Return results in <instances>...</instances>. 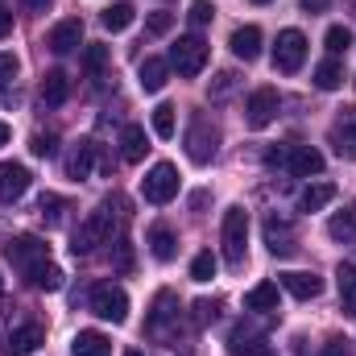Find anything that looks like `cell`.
Wrapping results in <instances>:
<instances>
[{
    "label": "cell",
    "instance_id": "7c38bea8",
    "mask_svg": "<svg viewBox=\"0 0 356 356\" xmlns=\"http://www.w3.org/2000/svg\"><path fill=\"white\" fill-rule=\"evenodd\" d=\"M277 108H282L277 91L273 88H257L253 95H249V104H245V120H249V129H266V124H273Z\"/></svg>",
    "mask_w": 356,
    "mask_h": 356
},
{
    "label": "cell",
    "instance_id": "ac0fdd59",
    "mask_svg": "<svg viewBox=\"0 0 356 356\" xmlns=\"http://www.w3.org/2000/svg\"><path fill=\"white\" fill-rule=\"evenodd\" d=\"M282 290L307 302V298H319L323 294V282L315 273H282Z\"/></svg>",
    "mask_w": 356,
    "mask_h": 356
},
{
    "label": "cell",
    "instance_id": "277c9868",
    "mask_svg": "<svg viewBox=\"0 0 356 356\" xmlns=\"http://www.w3.org/2000/svg\"><path fill=\"white\" fill-rule=\"evenodd\" d=\"M88 307L99 319H108V323H124L129 319V294L116 282H95L88 294Z\"/></svg>",
    "mask_w": 356,
    "mask_h": 356
},
{
    "label": "cell",
    "instance_id": "681fc988",
    "mask_svg": "<svg viewBox=\"0 0 356 356\" xmlns=\"http://www.w3.org/2000/svg\"><path fill=\"white\" fill-rule=\"evenodd\" d=\"M25 8H29V13H46V8H50V0H25Z\"/></svg>",
    "mask_w": 356,
    "mask_h": 356
},
{
    "label": "cell",
    "instance_id": "8d00e7d4",
    "mask_svg": "<svg viewBox=\"0 0 356 356\" xmlns=\"http://www.w3.org/2000/svg\"><path fill=\"white\" fill-rule=\"evenodd\" d=\"M186 17H191V25H207V21L216 17V4H211V0H195Z\"/></svg>",
    "mask_w": 356,
    "mask_h": 356
},
{
    "label": "cell",
    "instance_id": "d4e9b609",
    "mask_svg": "<svg viewBox=\"0 0 356 356\" xmlns=\"http://www.w3.org/2000/svg\"><path fill=\"white\" fill-rule=\"evenodd\" d=\"M232 356H273V353H269L266 336L236 327V332H232Z\"/></svg>",
    "mask_w": 356,
    "mask_h": 356
},
{
    "label": "cell",
    "instance_id": "9c48e42d",
    "mask_svg": "<svg viewBox=\"0 0 356 356\" xmlns=\"http://www.w3.org/2000/svg\"><path fill=\"white\" fill-rule=\"evenodd\" d=\"M42 344H46V327L42 323H17V327L4 332L0 353L4 356H29V353H38Z\"/></svg>",
    "mask_w": 356,
    "mask_h": 356
},
{
    "label": "cell",
    "instance_id": "f5cc1de1",
    "mask_svg": "<svg viewBox=\"0 0 356 356\" xmlns=\"http://www.w3.org/2000/svg\"><path fill=\"white\" fill-rule=\"evenodd\" d=\"M0 294H4V277H0Z\"/></svg>",
    "mask_w": 356,
    "mask_h": 356
},
{
    "label": "cell",
    "instance_id": "9a60e30c",
    "mask_svg": "<svg viewBox=\"0 0 356 356\" xmlns=\"http://www.w3.org/2000/svg\"><path fill=\"white\" fill-rule=\"evenodd\" d=\"M29 191V170L21 162H0V203H17Z\"/></svg>",
    "mask_w": 356,
    "mask_h": 356
},
{
    "label": "cell",
    "instance_id": "1f68e13d",
    "mask_svg": "<svg viewBox=\"0 0 356 356\" xmlns=\"http://www.w3.org/2000/svg\"><path fill=\"white\" fill-rule=\"evenodd\" d=\"M327 232H332V241H356V211H340V216H332L327 220Z\"/></svg>",
    "mask_w": 356,
    "mask_h": 356
},
{
    "label": "cell",
    "instance_id": "b9f144b4",
    "mask_svg": "<svg viewBox=\"0 0 356 356\" xmlns=\"http://www.w3.org/2000/svg\"><path fill=\"white\" fill-rule=\"evenodd\" d=\"M216 311H220L216 302H207V298H199V302H195V323H211V319H216Z\"/></svg>",
    "mask_w": 356,
    "mask_h": 356
},
{
    "label": "cell",
    "instance_id": "e575fe53",
    "mask_svg": "<svg viewBox=\"0 0 356 356\" xmlns=\"http://www.w3.org/2000/svg\"><path fill=\"white\" fill-rule=\"evenodd\" d=\"M38 211H42V220H50V224H63V211H67V199H58V195H42V203H38Z\"/></svg>",
    "mask_w": 356,
    "mask_h": 356
},
{
    "label": "cell",
    "instance_id": "7a4b0ae2",
    "mask_svg": "<svg viewBox=\"0 0 356 356\" xmlns=\"http://www.w3.org/2000/svg\"><path fill=\"white\" fill-rule=\"evenodd\" d=\"M220 241H224V261L232 269L245 266V257H249V211L245 207H228L224 211Z\"/></svg>",
    "mask_w": 356,
    "mask_h": 356
},
{
    "label": "cell",
    "instance_id": "ab89813d",
    "mask_svg": "<svg viewBox=\"0 0 356 356\" xmlns=\"http://www.w3.org/2000/svg\"><path fill=\"white\" fill-rule=\"evenodd\" d=\"M29 149H33V154H38V158H50V154H54V149H58V145H54V137H50V133H38V137H33V145H29Z\"/></svg>",
    "mask_w": 356,
    "mask_h": 356
},
{
    "label": "cell",
    "instance_id": "836d02e7",
    "mask_svg": "<svg viewBox=\"0 0 356 356\" xmlns=\"http://www.w3.org/2000/svg\"><path fill=\"white\" fill-rule=\"evenodd\" d=\"M348 46H353V29H344V25H332V29H327V50H332V58L348 54Z\"/></svg>",
    "mask_w": 356,
    "mask_h": 356
},
{
    "label": "cell",
    "instance_id": "74e56055",
    "mask_svg": "<svg viewBox=\"0 0 356 356\" xmlns=\"http://www.w3.org/2000/svg\"><path fill=\"white\" fill-rule=\"evenodd\" d=\"M104 63H108V46H88V50H83V67H88L91 75L104 71Z\"/></svg>",
    "mask_w": 356,
    "mask_h": 356
},
{
    "label": "cell",
    "instance_id": "603a6c76",
    "mask_svg": "<svg viewBox=\"0 0 356 356\" xmlns=\"http://www.w3.org/2000/svg\"><path fill=\"white\" fill-rule=\"evenodd\" d=\"M149 253H154L158 261H175L178 257V236L166 224H154V228H149Z\"/></svg>",
    "mask_w": 356,
    "mask_h": 356
},
{
    "label": "cell",
    "instance_id": "8992f818",
    "mask_svg": "<svg viewBox=\"0 0 356 356\" xmlns=\"http://www.w3.org/2000/svg\"><path fill=\"white\" fill-rule=\"evenodd\" d=\"M216 154H220V129H216L207 116H195L191 129H186V158H191L195 166H207Z\"/></svg>",
    "mask_w": 356,
    "mask_h": 356
},
{
    "label": "cell",
    "instance_id": "bcb514c9",
    "mask_svg": "<svg viewBox=\"0 0 356 356\" xmlns=\"http://www.w3.org/2000/svg\"><path fill=\"white\" fill-rule=\"evenodd\" d=\"M8 33H13V13L0 8V38H8Z\"/></svg>",
    "mask_w": 356,
    "mask_h": 356
},
{
    "label": "cell",
    "instance_id": "ba28073f",
    "mask_svg": "<svg viewBox=\"0 0 356 356\" xmlns=\"http://www.w3.org/2000/svg\"><path fill=\"white\" fill-rule=\"evenodd\" d=\"M302 63H307V38L298 29H282L277 33V46H273V71L294 75Z\"/></svg>",
    "mask_w": 356,
    "mask_h": 356
},
{
    "label": "cell",
    "instance_id": "52a82bcc",
    "mask_svg": "<svg viewBox=\"0 0 356 356\" xmlns=\"http://www.w3.org/2000/svg\"><path fill=\"white\" fill-rule=\"evenodd\" d=\"M170 67H175L182 79H195L203 67H207V42L199 38V33H186V38H178L175 46H170V58H166Z\"/></svg>",
    "mask_w": 356,
    "mask_h": 356
},
{
    "label": "cell",
    "instance_id": "44dd1931",
    "mask_svg": "<svg viewBox=\"0 0 356 356\" xmlns=\"http://www.w3.org/2000/svg\"><path fill=\"white\" fill-rule=\"evenodd\" d=\"M91 162H95V145L91 141H79L71 154H67V162H63V170H67V178H88L91 175Z\"/></svg>",
    "mask_w": 356,
    "mask_h": 356
},
{
    "label": "cell",
    "instance_id": "d6986e66",
    "mask_svg": "<svg viewBox=\"0 0 356 356\" xmlns=\"http://www.w3.org/2000/svg\"><path fill=\"white\" fill-rule=\"evenodd\" d=\"M166 75H170V63L166 58H145L141 63V71H137V83H141V91H162L166 88Z\"/></svg>",
    "mask_w": 356,
    "mask_h": 356
},
{
    "label": "cell",
    "instance_id": "2e32d148",
    "mask_svg": "<svg viewBox=\"0 0 356 356\" xmlns=\"http://www.w3.org/2000/svg\"><path fill=\"white\" fill-rule=\"evenodd\" d=\"M79 42H83V21H79V17H67V21H58V25L50 29V50H54V54H71Z\"/></svg>",
    "mask_w": 356,
    "mask_h": 356
},
{
    "label": "cell",
    "instance_id": "f546056e",
    "mask_svg": "<svg viewBox=\"0 0 356 356\" xmlns=\"http://www.w3.org/2000/svg\"><path fill=\"white\" fill-rule=\"evenodd\" d=\"M336 286H340V302H344V311L356 315V266H340L336 269Z\"/></svg>",
    "mask_w": 356,
    "mask_h": 356
},
{
    "label": "cell",
    "instance_id": "8fae6325",
    "mask_svg": "<svg viewBox=\"0 0 356 356\" xmlns=\"http://www.w3.org/2000/svg\"><path fill=\"white\" fill-rule=\"evenodd\" d=\"M327 141H332V149H336L340 158L356 162V108H344V112L332 120V129H327Z\"/></svg>",
    "mask_w": 356,
    "mask_h": 356
},
{
    "label": "cell",
    "instance_id": "c3c4849f",
    "mask_svg": "<svg viewBox=\"0 0 356 356\" xmlns=\"http://www.w3.org/2000/svg\"><path fill=\"white\" fill-rule=\"evenodd\" d=\"M332 0H302V13H323Z\"/></svg>",
    "mask_w": 356,
    "mask_h": 356
},
{
    "label": "cell",
    "instance_id": "f6af8a7d",
    "mask_svg": "<svg viewBox=\"0 0 356 356\" xmlns=\"http://www.w3.org/2000/svg\"><path fill=\"white\" fill-rule=\"evenodd\" d=\"M116 266H120V269H129V266H133V253H129V241H120V245H116Z\"/></svg>",
    "mask_w": 356,
    "mask_h": 356
},
{
    "label": "cell",
    "instance_id": "e0dca14e",
    "mask_svg": "<svg viewBox=\"0 0 356 356\" xmlns=\"http://www.w3.org/2000/svg\"><path fill=\"white\" fill-rule=\"evenodd\" d=\"M228 46H232V54H236V58L253 63V58L261 54V29H257V25H241V29L232 33V42H228Z\"/></svg>",
    "mask_w": 356,
    "mask_h": 356
},
{
    "label": "cell",
    "instance_id": "4dcf8cb0",
    "mask_svg": "<svg viewBox=\"0 0 356 356\" xmlns=\"http://www.w3.org/2000/svg\"><path fill=\"white\" fill-rule=\"evenodd\" d=\"M175 112H178L175 104H158V108H154V133H158L162 141H170V137L178 133V116Z\"/></svg>",
    "mask_w": 356,
    "mask_h": 356
},
{
    "label": "cell",
    "instance_id": "7dc6e473",
    "mask_svg": "<svg viewBox=\"0 0 356 356\" xmlns=\"http://www.w3.org/2000/svg\"><path fill=\"white\" fill-rule=\"evenodd\" d=\"M319 356H344V340H327V344H323V353Z\"/></svg>",
    "mask_w": 356,
    "mask_h": 356
},
{
    "label": "cell",
    "instance_id": "d6a6232c",
    "mask_svg": "<svg viewBox=\"0 0 356 356\" xmlns=\"http://www.w3.org/2000/svg\"><path fill=\"white\" fill-rule=\"evenodd\" d=\"M29 286H38V290H63V269L54 266V261H46V266L29 277Z\"/></svg>",
    "mask_w": 356,
    "mask_h": 356
},
{
    "label": "cell",
    "instance_id": "7402d4cb",
    "mask_svg": "<svg viewBox=\"0 0 356 356\" xmlns=\"http://www.w3.org/2000/svg\"><path fill=\"white\" fill-rule=\"evenodd\" d=\"M71 356H112V340L104 332H79L71 340Z\"/></svg>",
    "mask_w": 356,
    "mask_h": 356
},
{
    "label": "cell",
    "instance_id": "7bdbcfd3",
    "mask_svg": "<svg viewBox=\"0 0 356 356\" xmlns=\"http://www.w3.org/2000/svg\"><path fill=\"white\" fill-rule=\"evenodd\" d=\"M266 166H269V170H286V145L266 149Z\"/></svg>",
    "mask_w": 356,
    "mask_h": 356
},
{
    "label": "cell",
    "instance_id": "30bf717a",
    "mask_svg": "<svg viewBox=\"0 0 356 356\" xmlns=\"http://www.w3.org/2000/svg\"><path fill=\"white\" fill-rule=\"evenodd\" d=\"M141 195H145L149 203H170L178 195V170L170 162H158V166L145 175V182H141Z\"/></svg>",
    "mask_w": 356,
    "mask_h": 356
},
{
    "label": "cell",
    "instance_id": "60d3db41",
    "mask_svg": "<svg viewBox=\"0 0 356 356\" xmlns=\"http://www.w3.org/2000/svg\"><path fill=\"white\" fill-rule=\"evenodd\" d=\"M232 88H236V75H228V71H224V75H216V83H211V95H216V99H224V95H228Z\"/></svg>",
    "mask_w": 356,
    "mask_h": 356
},
{
    "label": "cell",
    "instance_id": "cb8c5ba5",
    "mask_svg": "<svg viewBox=\"0 0 356 356\" xmlns=\"http://www.w3.org/2000/svg\"><path fill=\"white\" fill-rule=\"evenodd\" d=\"M332 199H336V186H332V182H311V186H302L298 207H302V211H323Z\"/></svg>",
    "mask_w": 356,
    "mask_h": 356
},
{
    "label": "cell",
    "instance_id": "f1b7e54d",
    "mask_svg": "<svg viewBox=\"0 0 356 356\" xmlns=\"http://www.w3.org/2000/svg\"><path fill=\"white\" fill-rule=\"evenodd\" d=\"M340 83H344V63H340V58H323V63L315 67V88L336 91Z\"/></svg>",
    "mask_w": 356,
    "mask_h": 356
},
{
    "label": "cell",
    "instance_id": "db71d44e",
    "mask_svg": "<svg viewBox=\"0 0 356 356\" xmlns=\"http://www.w3.org/2000/svg\"><path fill=\"white\" fill-rule=\"evenodd\" d=\"M253 4H269V0H253Z\"/></svg>",
    "mask_w": 356,
    "mask_h": 356
},
{
    "label": "cell",
    "instance_id": "d590c367",
    "mask_svg": "<svg viewBox=\"0 0 356 356\" xmlns=\"http://www.w3.org/2000/svg\"><path fill=\"white\" fill-rule=\"evenodd\" d=\"M191 277H195V282H211V277H216V257H211V253H199V257L191 261Z\"/></svg>",
    "mask_w": 356,
    "mask_h": 356
},
{
    "label": "cell",
    "instance_id": "4316f807",
    "mask_svg": "<svg viewBox=\"0 0 356 356\" xmlns=\"http://www.w3.org/2000/svg\"><path fill=\"white\" fill-rule=\"evenodd\" d=\"M67 95H71V83H67L63 71H50V75L42 79V104L58 108V104H67Z\"/></svg>",
    "mask_w": 356,
    "mask_h": 356
},
{
    "label": "cell",
    "instance_id": "ffe728a7",
    "mask_svg": "<svg viewBox=\"0 0 356 356\" xmlns=\"http://www.w3.org/2000/svg\"><path fill=\"white\" fill-rule=\"evenodd\" d=\"M145 149H149L145 129H141V124H124V129H120V158H124V162H141Z\"/></svg>",
    "mask_w": 356,
    "mask_h": 356
},
{
    "label": "cell",
    "instance_id": "f35d334b",
    "mask_svg": "<svg viewBox=\"0 0 356 356\" xmlns=\"http://www.w3.org/2000/svg\"><path fill=\"white\" fill-rule=\"evenodd\" d=\"M170 25H175V13H154V17L145 21V29H149L154 38H162V33H170Z\"/></svg>",
    "mask_w": 356,
    "mask_h": 356
},
{
    "label": "cell",
    "instance_id": "6da1fadb",
    "mask_svg": "<svg viewBox=\"0 0 356 356\" xmlns=\"http://www.w3.org/2000/svg\"><path fill=\"white\" fill-rule=\"evenodd\" d=\"M112 232H116L112 207H95L88 220L79 224V232H75V241H71V253H75V257H88L99 245H112Z\"/></svg>",
    "mask_w": 356,
    "mask_h": 356
},
{
    "label": "cell",
    "instance_id": "5b68a950",
    "mask_svg": "<svg viewBox=\"0 0 356 356\" xmlns=\"http://www.w3.org/2000/svg\"><path fill=\"white\" fill-rule=\"evenodd\" d=\"M178 327H182L178 298L170 290H162V294L154 298V311H149V319H145V332H149L154 340H178Z\"/></svg>",
    "mask_w": 356,
    "mask_h": 356
},
{
    "label": "cell",
    "instance_id": "3957f363",
    "mask_svg": "<svg viewBox=\"0 0 356 356\" xmlns=\"http://www.w3.org/2000/svg\"><path fill=\"white\" fill-rule=\"evenodd\" d=\"M4 253H8V261L21 269V277L29 282L38 269L50 261V245L46 241H38V236H13L8 245H4Z\"/></svg>",
    "mask_w": 356,
    "mask_h": 356
},
{
    "label": "cell",
    "instance_id": "484cf974",
    "mask_svg": "<svg viewBox=\"0 0 356 356\" xmlns=\"http://www.w3.org/2000/svg\"><path fill=\"white\" fill-rule=\"evenodd\" d=\"M133 17H137V8H133L129 0H120V4H108L99 21H104V29H108V33H124V29L133 25Z\"/></svg>",
    "mask_w": 356,
    "mask_h": 356
},
{
    "label": "cell",
    "instance_id": "5bb4252c",
    "mask_svg": "<svg viewBox=\"0 0 356 356\" xmlns=\"http://www.w3.org/2000/svg\"><path fill=\"white\" fill-rule=\"evenodd\" d=\"M266 245H269V253H273V257H290V253L298 249V236H294L290 220L269 216V220H266Z\"/></svg>",
    "mask_w": 356,
    "mask_h": 356
},
{
    "label": "cell",
    "instance_id": "83f0119b",
    "mask_svg": "<svg viewBox=\"0 0 356 356\" xmlns=\"http://www.w3.org/2000/svg\"><path fill=\"white\" fill-rule=\"evenodd\" d=\"M245 311H277V282H261L245 294Z\"/></svg>",
    "mask_w": 356,
    "mask_h": 356
},
{
    "label": "cell",
    "instance_id": "f907efd6",
    "mask_svg": "<svg viewBox=\"0 0 356 356\" xmlns=\"http://www.w3.org/2000/svg\"><path fill=\"white\" fill-rule=\"evenodd\" d=\"M0 145H8V124L0 120Z\"/></svg>",
    "mask_w": 356,
    "mask_h": 356
},
{
    "label": "cell",
    "instance_id": "4fadbf2b",
    "mask_svg": "<svg viewBox=\"0 0 356 356\" xmlns=\"http://www.w3.org/2000/svg\"><path fill=\"white\" fill-rule=\"evenodd\" d=\"M286 170L298 178L323 175V154L315 145H286Z\"/></svg>",
    "mask_w": 356,
    "mask_h": 356
},
{
    "label": "cell",
    "instance_id": "ee69618b",
    "mask_svg": "<svg viewBox=\"0 0 356 356\" xmlns=\"http://www.w3.org/2000/svg\"><path fill=\"white\" fill-rule=\"evenodd\" d=\"M8 79H17V58H13V54H0V88H4Z\"/></svg>",
    "mask_w": 356,
    "mask_h": 356
},
{
    "label": "cell",
    "instance_id": "816d5d0a",
    "mask_svg": "<svg viewBox=\"0 0 356 356\" xmlns=\"http://www.w3.org/2000/svg\"><path fill=\"white\" fill-rule=\"evenodd\" d=\"M124 356H149V353H141V348H129V353H124Z\"/></svg>",
    "mask_w": 356,
    "mask_h": 356
}]
</instances>
